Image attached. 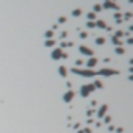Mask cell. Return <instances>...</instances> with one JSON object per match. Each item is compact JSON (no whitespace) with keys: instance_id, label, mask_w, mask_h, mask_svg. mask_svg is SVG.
Listing matches in <instances>:
<instances>
[{"instance_id":"d6986e66","label":"cell","mask_w":133,"mask_h":133,"mask_svg":"<svg viewBox=\"0 0 133 133\" xmlns=\"http://www.w3.org/2000/svg\"><path fill=\"white\" fill-rule=\"evenodd\" d=\"M46 36H47V38H52V36H53V31H46Z\"/></svg>"},{"instance_id":"ffe728a7","label":"cell","mask_w":133,"mask_h":133,"mask_svg":"<svg viewBox=\"0 0 133 133\" xmlns=\"http://www.w3.org/2000/svg\"><path fill=\"white\" fill-rule=\"evenodd\" d=\"M100 10H102V6H99V5L94 6V11H100Z\"/></svg>"},{"instance_id":"ba28073f","label":"cell","mask_w":133,"mask_h":133,"mask_svg":"<svg viewBox=\"0 0 133 133\" xmlns=\"http://www.w3.org/2000/svg\"><path fill=\"white\" fill-rule=\"evenodd\" d=\"M107 111H108V105H102V107L99 108V111H97V116H99V118H103V116L107 114Z\"/></svg>"},{"instance_id":"9a60e30c","label":"cell","mask_w":133,"mask_h":133,"mask_svg":"<svg viewBox=\"0 0 133 133\" xmlns=\"http://www.w3.org/2000/svg\"><path fill=\"white\" fill-rule=\"evenodd\" d=\"M92 85H94V88H99V89L102 88V82H99V80H96V82H94Z\"/></svg>"},{"instance_id":"2e32d148","label":"cell","mask_w":133,"mask_h":133,"mask_svg":"<svg viewBox=\"0 0 133 133\" xmlns=\"http://www.w3.org/2000/svg\"><path fill=\"white\" fill-rule=\"evenodd\" d=\"M124 52H125V50H124L122 47H116V53H118V55H122Z\"/></svg>"},{"instance_id":"4fadbf2b","label":"cell","mask_w":133,"mask_h":133,"mask_svg":"<svg viewBox=\"0 0 133 133\" xmlns=\"http://www.w3.org/2000/svg\"><path fill=\"white\" fill-rule=\"evenodd\" d=\"M46 46H47V47H52V46H55V41H53V39H47V41H46Z\"/></svg>"},{"instance_id":"5bb4252c","label":"cell","mask_w":133,"mask_h":133,"mask_svg":"<svg viewBox=\"0 0 133 133\" xmlns=\"http://www.w3.org/2000/svg\"><path fill=\"white\" fill-rule=\"evenodd\" d=\"M105 42V39H103V38H96V44H99V46H102Z\"/></svg>"},{"instance_id":"8fae6325","label":"cell","mask_w":133,"mask_h":133,"mask_svg":"<svg viewBox=\"0 0 133 133\" xmlns=\"http://www.w3.org/2000/svg\"><path fill=\"white\" fill-rule=\"evenodd\" d=\"M88 19H89V21L92 22L94 19H96V13H94V11H92V13H89V14H88Z\"/></svg>"},{"instance_id":"8992f818","label":"cell","mask_w":133,"mask_h":133,"mask_svg":"<svg viewBox=\"0 0 133 133\" xmlns=\"http://www.w3.org/2000/svg\"><path fill=\"white\" fill-rule=\"evenodd\" d=\"M74 96H75V94H74V91H72V89H69V91L64 94V96H63V100H64L66 103H69V102L74 99Z\"/></svg>"},{"instance_id":"30bf717a","label":"cell","mask_w":133,"mask_h":133,"mask_svg":"<svg viewBox=\"0 0 133 133\" xmlns=\"http://www.w3.org/2000/svg\"><path fill=\"white\" fill-rule=\"evenodd\" d=\"M58 74L61 75V77H67V69H66L64 66H60V67H58Z\"/></svg>"},{"instance_id":"277c9868","label":"cell","mask_w":133,"mask_h":133,"mask_svg":"<svg viewBox=\"0 0 133 133\" xmlns=\"http://www.w3.org/2000/svg\"><path fill=\"white\" fill-rule=\"evenodd\" d=\"M52 58H53V60L66 58V55L63 53V49H53V52H52Z\"/></svg>"},{"instance_id":"6da1fadb","label":"cell","mask_w":133,"mask_h":133,"mask_svg":"<svg viewBox=\"0 0 133 133\" xmlns=\"http://www.w3.org/2000/svg\"><path fill=\"white\" fill-rule=\"evenodd\" d=\"M72 72L74 74H78L80 77H96V75H97V70H94V69H78V67H74Z\"/></svg>"},{"instance_id":"52a82bcc","label":"cell","mask_w":133,"mask_h":133,"mask_svg":"<svg viewBox=\"0 0 133 133\" xmlns=\"http://www.w3.org/2000/svg\"><path fill=\"white\" fill-rule=\"evenodd\" d=\"M96 64H97V58H94V56H91V58L88 60V63H86V69H94L96 67Z\"/></svg>"},{"instance_id":"3957f363","label":"cell","mask_w":133,"mask_h":133,"mask_svg":"<svg viewBox=\"0 0 133 133\" xmlns=\"http://www.w3.org/2000/svg\"><path fill=\"white\" fill-rule=\"evenodd\" d=\"M99 75H103V77H110V75H116V74H119L116 69H108V67H105V69H100L99 72H97Z\"/></svg>"},{"instance_id":"9c48e42d","label":"cell","mask_w":133,"mask_h":133,"mask_svg":"<svg viewBox=\"0 0 133 133\" xmlns=\"http://www.w3.org/2000/svg\"><path fill=\"white\" fill-rule=\"evenodd\" d=\"M103 8H113V10H116V3L114 2H111V0H105L103 2Z\"/></svg>"},{"instance_id":"e0dca14e","label":"cell","mask_w":133,"mask_h":133,"mask_svg":"<svg viewBox=\"0 0 133 133\" xmlns=\"http://www.w3.org/2000/svg\"><path fill=\"white\" fill-rule=\"evenodd\" d=\"M88 28H94V27H96V22H91V21H88Z\"/></svg>"},{"instance_id":"ac0fdd59","label":"cell","mask_w":133,"mask_h":133,"mask_svg":"<svg viewBox=\"0 0 133 133\" xmlns=\"http://www.w3.org/2000/svg\"><path fill=\"white\" fill-rule=\"evenodd\" d=\"M72 14H74V16H80V14H82V10H74Z\"/></svg>"},{"instance_id":"7c38bea8","label":"cell","mask_w":133,"mask_h":133,"mask_svg":"<svg viewBox=\"0 0 133 133\" xmlns=\"http://www.w3.org/2000/svg\"><path fill=\"white\" fill-rule=\"evenodd\" d=\"M96 27H100V28H105V22H103V21H97V22H96Z\"/></svg>"},{"instance_id":"5b68a950","label":"cell","mask_w":133,"mask_h":133,"mask_svg":"<svg viewBox=\"0 0 133 133\" xmlns=\"http://www.w3.org/2000/svg\"><path fill=\"white\" fill-rule=\"evenodd\" d=\"M78 52H80L82 55L89 56V58H91V56H94V52H92L89 47H86V46H80V47H78Z\"/></svg>"},{"instance_id":"7a4b0ae2","label":"cell","mask_w":133,"mask_h":133,"mask_svg":"<svg viewBox=\"0 0 133 133\" xmlns=\"http://www.w3.org/2000/svg\"><path fill=\"white\" fill-rule=\"evenodd\" d=\"M94 89H96V88H94V85H92V83H91V85H85V86H82L80 94H82L83 97H88V96H89V94H91Z\"/></svg>"}]
</instances>
